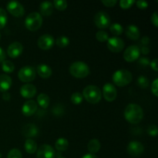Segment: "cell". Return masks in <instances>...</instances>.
I'll return each mask as SVG.
<instances>
[{
  "mask_svg": "<svg viewBox=\"0 0 158 158\" xmlns=\"http://www.w3.org/2000/svg\"><path fill=\"white\" fill-rule=\"evenodd\" d=\"M124 117L129 123L137 124L143 120V109L137 103H130L125 108Z\"/></svg>",
  "mask_w": 158,
  "mask_h": 158,
  "instance_id": "cell-1",
  "label": "cell"
},
{
  "mask_svg": "<svg viewBox=\"0 0 158 158\" xmlns=\"http://www.w3.org/2000/svg\"><path fill=\"white\" fill-rule=\"evenodd\" d=\"M83 97L89 103L96 104L101 100L102 92L100 88L94 85H89L83 89Z\"/></svg>",
  "mask_w": 158,
  "mask_h": 158,
  "instance_id": "cell-2",
  "label": "cell"
},
{
  "mask_svg": "<svg viewBox=\"0 0 158 158\" xmlns=\"http://www.w3.org/2000/svg\"><path fill=\"white\" fill-rule=\"evenodd\" d=\"M69 73L73 77L76 78L82 79L87 77L90 73L89 68L86 63L82 61L74 62L69 66Z\"/></svg>",
  "mask_w": 158,
  "mask_h": 158,
  "instance_id": "cell-3",
  "label": "cell"
},
{
  "mask_svg": "<svg viewBox=\"0 0 158 158\" xmlns=\"http://www.w3.org/2000/svg\"><path fill=\"white\" fill-rule=\"evenodd\" d=\"M132 73L127 69H119L113 75V81L117 86L123 87L132 81Z\"/></svg>",
  "mask_w": 158,
  "mask_h": 158,
  "instance_id": "cell-4",
  "label": "cell"
},
{
  "mask_svg": "<svg viewBox=\"0 0 158 158\" xmlns=\"http://www.w3.org/2000/svg\"><path fill=\"white\" fill-rule=\"evenodd\" d=\"M43 24V18L39 12H31L25 20L26 27L29 31H36Z\"/></svg>",
  "mask_w": 158,
  "mask_h": 158,
  "instance_id": "cell-5",
  "label": "cell"
},
{
  "mask_svg": "<svg viewBox=\"0 0 158 158\" xmlns=\"http://www.w3.org/2000/svg\"><path fill=\"white\" fill-rule=\"evenodd\" d=\"M35 73L36 72H35V68L31 66H26L19 69L18 73V77L22 82L29 83L35 80V76H36Z\"/></svg>",
  "mask_w": 158,
  "mask_h": 158,
  "instance_id": "cell-6",
  "label": "cell"
},
{
  "mask_svg": "<svg viewBox=\"0 0 158 158\" xmlns=\"http://www.w3.org/2000/svg\"><path fill=\"white\" fill-rule=\"evenodd\" d=\"M94 23L99 29H106L110 26V18L106 12L100 11L95 15Z\"/></svg>",
  "mask_w": 158,
  "mask_h": 158,
  "instance_id": "cell-7",
  "label": "cell"
},
{
  "mask_svg": "<svg viewBox=\"0 0 158 158\" xmlns=\"http://www.w3.org/2000/svg\"><path fill=\"white\" fill-rule=\"evenodd\" d=\"M124 42L119 37L114 36L108 39L106 46L109 50L114 52H120L124 48Z\"/></svg>",
  "mask_w": 158,
  "mask_h": 158,
  "instance_id": "cell-8",
  "label": "cell"
},
{
  "mask_svg": "<svg viewBox=\"0 0 158 158\" xmlns=\"http://www.w3.org/2000/svg\"><path fill=\"white\" fill-rule=\"evenodd\" d=\"M140 52L139 46H136V45H132L127 48L126 50L124 51L123 58L127 62L132 63V62L137 60L140 57Z\"/></svg>",
  "mask_w": 158,
  "mask_h": 158,
  "instance_id": "cell-9",
  "label": "cell"
},
{
  "mask_svg": "<svg viewBox=\"0 0 158 158\" xmlns=\"http://www.w3.org/2000/svg\"><path fill=\"white\" fill-rule=\"evenodd\" d=\"M7 10L11 15L15 17H22L25 14V9L23 5L17 1L9 2L6 6Z\"/></svg>",
  "mask_w": 158,
  "mask_h": 158,
  "instance_id": "cell-10",
  "label": "cell"
},
{
  "mask_svg": "<svg viewBox=\"0 0 158 158\" xmlns=\"http://www.w3.org/2000/svg\"><path fill=\"white\" fill-rule=\"evenodd\" d=\"M55 44L53 36L49 34H44L38 40V46L43 50H49Z\"/></svg>",
  "mask_w": 158,
  "mask_h": 158,
  "instance_id": "cell-11",
  "label": "cell"
},
{
  "mask_svg": "<svg viewBox=\"0 0 158 158\" xmlns=\"http://www.w3.org/2000/svg\"><path fill=\"white\" fill-rule=\"evenodd\" d=\"M117 89L112 83H106L103 88V98L108 102H112L117 98Z\"/></svg>",
  "mask_w": 158,
  "mask_h": 158,
  "instance_id": "cell-12",
  "label": "cell"
},
{
  "mask_svg": "<svg viewBox=\"0 0 158 158\" xmlns=\"http://www.w3.org/2000/svg\"><path fill=\"white\" fill-rule=\"evenodd\" d=\"M127 150L130 155L133 157H139L143 154L144 151V147L140 142L134 140V141L130 142Z\"/></svg>",
  "mask_w": 158,
  "mask_h": 158,
  "instance_id": "cell-13",
  "label": "cell"
},
{
  "mask_svg": "<svg viewBox=\"0 0 158 158\" xmlns=\"http://www.w3.org/2000/svg\"><path fill=\"white\" fill-rule=\"evenodd\" d=\"M37 110H38V105H37L36 102L32 100H29L25 102L23 104V107H22V113L26 117H30L36 112Z\"/></svg>",
  "mask_w": 158,
  "mask_h": 158,
  "instance_id": "cell-14",
  "label": "cell"
},
{
  "mask_svg": "<svg viewBox=\"0 0 158 158\" xmlns=\"http://www.w3.org/2000/svg\"><path fill=\"white\" fill-rule=\"evenodd\" d=\"M37 158H55V151L50 145H42L37 151Z\"/></svg>",
  "mask_w": 158,
  "mask_h": 158,
  "instance_id": "cell-15",
  "label": "cell"
},
{
  "mask_svg": "<svg viewBox=\"0 0 158 158\" xmlns=\"http://www.w3.org/2000/svg\"><path fill=\"white\" fill-rule=\"evenodd\" d=\"M23 51V46L19 42H14L11 43L7 49V54L11 58H17L22 54Z\"/></svg>",
  "mask_w": 158,
  "mask_h": 158,
  "instance_id": "cell-16",
  "label": "cell"
},
{
  "mask_svg": "<svg viewBox=\"0 0 158 158\" xmlns=\"http://www.w3.org/2000/svg\"><path fill=\"white\" fill-rule=\"evenodd\" d=\"M22 134L24 137H27V139H32L38 136L39 129L35 125L32 123H27L23 126L22 129Z\"/></svg>",
  "mask_w": 158,
  "mask_h": 158,
  "instance_id": "cell-17",
  "label": "cell"
},
{
  "mask_svg": "<svg viewBox=\"0 0 158 158\" xmlns=\"http://www.w3.org/2000/svg\"><path fill=\"white\" fill-rule=\"evenodd\" d=\"M36 94V88L34 85L27 83L20 88V94L26 99H31Z\"/></svg>",
  "mask_w": 158,
  "mask_h": 158,
  "instance_id": "cell-18",
  "label": "cell"
},
{
  "mask_svg": "<svg viewBox=\"0 0 158 158\" xmlns=\"http://www.w3.org/2000/svg\"><path fill=\"white\" fill-rule=\"evenodd\" d=\"M125 32H126V35H127V37L130 40H137L140 38V29H139V28L137 27V26H135V25H129V26L127 27Z\"/></svg>",
  "mask_w": 158,
  "mask_h": 158,
  "instance_id": "cell-19",
  "label": "cell"
},
{
  "mask_svg": "<svg viewBox=\"0 0 158 158\" xmlns=\"http://www.w3.org/2000/svg\"><path fill=\"white\" fill-rule=\"evenodd\" d=\"M12 86V78L6 74L0 75V92H7Z\"/></svg>",
  "mask_w": 158,
  "mask_h": 158,
  "instance_id": "cell-20",
  "label": "cell"
},
{
  "mask_svg": "<svg viewBox=\"0 0 158 158\" xmlns=\"http://www.w3.org/2000/svg\"><path fill=\"white\" fill-rule=\"evenodd\" d=\"M35 72L39 74L40 77L43 79L49 78L52 75V70L50 66L46 64H40L36 67V71Z\"/></svg>",
  "mask_w": 158,
  "mask_h": 158,
  "instance_id": "cell-21",
  "label": "cell"
},
{
  "mask_svg": "<svg viewBox=\"0 0 158 158\" xmlns=\"http://www.w3.org/2000/svg\"><path fill=\"white\" fill-rule=\"evenodd\" d=\"M40 10L42 15L44 16H49V15H52V12H53V5L50 2H43L40 4Z\"/></svg>",
  "mask_w": 158,
  "mask_h": 158,
  "instance_id": "cell-22",
  "label": "cell"
},
{
  "mask_svg": "<svg viewBox=\"0 0 158 158\" xmlns=\"http://www.w3.org/2000/svg\"><path fill=\"white\" fill-rule=\"evenodd\" d=\"M100 148H101V144H100V141L97 139H93V140H89L87 145L88 151H89V154H92L98 152L100 151Z\"/></svg>",
  "mask_w": 158,
  "mask_h": 158,
  "instance_id": "cell-23",
  "label": "cell"
},
{
  "mask_svg": "<svg viewBox=\"0 0 158 158\" xmlns=\"http://www.w3.org/2000/svg\"><path fill=\"white\" fill-rule=\"evenodd\" d=\"M49 102H50V100L47 94H40L37 97V103L43 109H46L49 106Z\"/></svg>",
  "mask_w": 158,
  "mask_h": 158,
  "instance_id": "cell-24",
  "label": "cell"
},
{
  "mask_svg": "<svg viewBox=\"0 0 158 158\" xmlns=\"http://www.w3.org/2000/svg\"><path fill=\"white\" fill-rule=\"evenodd\" d=\"M24 148L26 152L30 154H32L36 151L37 144L35 142V140H33L32 139H27L26 142H25Z\"/></svg>",
  "mask_w": 158,
  "mask_h": 158,
  "instance_id": "cell-25",
  "label": "cell"
},
{
  "mask_svg": "<svg viewBox=\"0 0 158 158\" xmlns=\"http://www.w3.org/2000/svg\"><path fill=\"white\" fill-rule=\"evenodd\" d=\"M69 147V142L66 138H59L55 143V148L58 151H65Z\"/></svg>",
  "mask_w": 158,
  "mask_h": 158,
  "instance_id": "cell-26",
  "label": "cell"
},
{
  "mask_svg": "<svg viewBox=\"0 0 158 158\" xmlns=\"http://www.w3.org/2000/svg\"><path fill=\"white\" fill-rule=\"evenodd\" d=\"M2 69L4 71L5 73H9L13 72L14 69H15V65L13 64V63L9 60H4V61L2 63Z\"/></svg>",
  "mask_w": 158,
  "mask_h": 158,
  "instance_id": "cell-27",
  "label": "cell"
},
{
  "mask_svg": "<svg viewBox=\"0 0 158 158\" xmlns=\"http://www.w3.org/2000/svg\"><path fill=\"white\" fill-rule=\"evenodd\" d=\"M110 30L114 35H120L123 32V28L120 23H114L110 26Z\"/></svg>",
  "mask_w": 158,
  "mask_h": 158,
  "instance_id": "cell-28",
  "label": "cell"
},
{
  "mask_svg": "<svg viewBox=\"0 0 158 158\" xmlns=\"http://www.w3.org/2000/svg\"><path fill=\"white\" fill-rule=\"evenodd\" d=\"M56 44L60 48H65L69 44V40L66 35H61L56 39Z\"/></svg>",
  "mask_w": 158,
  "mask_h": 158,
  "instance_id": "cell-29",
  "label": "cell"
},
{
  "mask_svg": "<svg viewBox=\"0 0 158 158\" xmlns=\"http://www.w3.org/2000/svg\"><path fill=\"white\" fill-rule=\"evenodd\" d=\"M71 102L75 105H79L83 102V97L80 93L75 92L71 95Z\"/></svg>",
  "mask_w": 158,
  "mask_h": 158,
  "instance_id": "cell-30",
  "label": "cell"
},
{
  "mask_svg": "<svg viewBox=\"0 0 158 158\" xmlns=\"http://www.w3.org/2000/svg\"><path fill=\"white\" fill-rule=\"evenodd\" d=\"M52 5L56 9L60 11H63L67 8V2L65 0H55Z\"/></svg>",
  "mask_w": 158,
  "mask_h": 158,
  "instance_id": "cell-31",
  "label": "cell"
},
{
  "mask_svg": "<svg viewBox=\"0 0 158 158\" xmlns=\"http://www.w3.org/2000/svg\"><path fill=\"white\" fill-rule=\"evenodd\" d=\"M137 84L142 89H146L149 86V80L147 77L144 76H140L137 79Z\"/></svg>",
  "mask_w": 158,
  "mask_h": 158,
  "instance_id": "cell-32",
  "label": "cell"
},
{
  "mask_svg": "<svg viewBox=\"0 0 158 158\" xmlns=\"http://www.w3.org/2000/svg\"><path fill=\"white\" fill-rule=\"evenodd\" d=\"M7 13L3 9L0 8V29H3L7 23Z\"/></svg>",
  "mask_w": 158,
  "mask_h": 158,
  "instance_id": "cell-33",
  "label": "cell"
},
{
  "mask_svg": "<svg viewBox=\"0 0 158 158\" xmlns=\"http://www.w3.org/2000/svg\"><path fill=\"white\" fill-rule=\"evenodd\" d=\"M96 39L98 40L99 42H101V43H103V42L107 41L108 39H109V35L106 32L103 30H100L96 33Z\"/></svg>",
  "mask_w": 158,
  "mask_h": 158,
  "instance_id": "cell-34",
  "label": "cell"
},
{
  "mask_svg": "<svg viewBox=\"0 0 158 158\" xmlns=\"http://www.w3.org/2000/svg\"><path fill=\"white\" fill-rule=\"evenodd\" d=\"M7 158H23V155H22V153L19 150L14 148L9 151Z\"/></svg>",
  "mask_w": 158,
  "mask_h": 158,
  "instance_id": "cell-35",
  "label": "cell"
},
{
  "mask_svg": "<svg viewBox=\"0 0 158 158\" xmlns=\"http://www.w3.org/2000/svg\"><path fill=\"white\" fill-rule=\"evenodd\" d=\"M134 3H135V1H134V0H120V6L122 9H127L131 8Z\"/></svg>",
  "mask_w": 158,
  "mask_h": 158,
  "instance_id": "cell-36",
  "label": "cell"
},
{
  "mask_svg": "<svg viewBox=\"0 0 158 158\" xmlns=\"http://www.w3.org/2000/svg\"><path fill=\"white\" fill-rule=\"evenodd\" d=\"M148 133L151 137H157L158 133L157 126H155V125H151L148 128Z\"/></svg>",
  "mask_w": 158,
  "mask_h": 158,
  "instance_id": "cell-37",
  "label": "cell"
},
{
  "mask_svg": "<svg viewBox=\"0 0 158 158\" xmlns=\"http://www.w3.org/2000/svg\"><path fill=\"white\" fill-rule=\"evenodd\" d=\"M151 91L155 97L158 96V79H155L153 82L152 86H151Z\"/></svg>",
  "mask_w": 158,
  "mask_h": 158,
  "instance_id": "cell-38",
  "label": "cell"
},
{
  "mask_svg": "<svg viewBox=\"0 0 158 158\" xmlns=\"http://www.w3.org/2000/svg\"><path fill=\"white\" fill-rule=\"evenodd\" d=\"M136 4H137V6L139 8V9H147L148 7V2L146 1H143V0H139V1L136 2Z\"/></svg>",
  "mask_w": 158,
  "mask_h": 158,
  "instance_id": "cell-39",
  "label": "cell"
},
{
  "mask_svg": "<svg viewBox=\"0 0 158 158\" xmlns=\"http://www.w3.org/2000/svg\"><path fill=\"white\" fill-rule=\"evenodd\" d=\"M102 3L107 7H113L117 4V0H105V1H102Z\"/></svg>",
  "mask_w": 158,
  "mask_h": 158,
  "instance_id": "cell-40",
  "label": "cell"
},
{
  "mask_svg": "<svg viewBox=\"0 0 158 158\" xmlns=\"http://www.w3.org/2000/svg\"><path fill=\"white\" fill-rule=\"evenodd\" d=\"M151 22H152L153 24L154 25V26L157 27L158 26V15H157V12H154V14L151 16Z\"/></svg>",
  "mask_w": 158,
  "mask_h": 158,
  "instance_id": "cell-41",
  "label": "cell"
},
{
  "mask_svg": "<svg viewBox=\"0 0 158 158\" xmlns=\"http://www.w3.org/2000/svg\"><path fill=\"white\" fill-rule=\"evenodd\" d=\"M150 63H151L150 60L148 58H146V57H142V58L139 60V63L143 66H148V65H150Z\"/></svg>",
  "mask_w": 158,
  "mask_h": 158,
  "instance_id": "cell-42",
  "label": "cell"
},
{
  "mask_svg": "<svg viewBox=\"0 0 158 158\" xmlns=\"http://www.w3.org/2000/svg\"><path fill=\"white\" fill-rule=\"evenodd\" d=\"M150 65H151V68H152L153 69H154V71H157L158 70V68H157V59H154V60H152V61L150 63Z\"/></svg>",
  "mask_w": 158,
  "mask_h": 158,
  "instance_id": "cell-43",
  "label": "cell"
},
{
  "mask_svg": "<svg viewBox=\"0 0 158 158\" xmlns=\"http://www.w3.org/2000/svg\"><path fill=\"white\" fill-rule=\"evenodd\" d=\"M141 44L143 45V46H147L150 43V38L148 36H143V38L141 39Z\"/></svg>",
  "mask_w": 158,
  "mask_h": 158,
  "instance_id": "cell-44",
  "label": "cell"
},
{
  "mask_svg": "<svg viewBox=\"0 0 158 158\" xmlns=\"http://www.w3.org/2000/svg\"><path fill=\"white\" fill-rule=\"evenodd\" d=\"M140 52H142V53L143 54V55H148V53H149L150 52V49L148 47V46H141V47L140 48Z\"/></svg>",
  "mask_w": 158,
  "mask_h": 158,
  "instance_id": "cell-45",
  "label": "cell"
},
{
  "mask_svg": "<svg viewBox=\"0 0 158 158\" xmlns=\"http://www.w3.org/2000/svg\"><path fill=\"white\" fill-rule=\"evenodd\" d=\"M6 59V52L3 50L2 48L0 47V63H2Z\"/></svg>",
  "mask_w": 158,
  "mask_h": 158,
  "instance_id": "cell-46",
  "label": "cell"
},
{
  "mask_svg": "<svg viewBox=\"0 0 158 158\" xmlns=\"http://www.w3.org/2000/svg\"><path fill=\"white\" fill-rule=\"evenodd\" d=\"M10 97H11L10 94H9L8 92H5L2 95L3 100H9V99H10Z\"/></svg>",
  "mask_w": 158,
  "mask_h": 158,
  "instance_id": "cell-47",
  "label": "cell"
},
{
  "mask_svg": "<svg viewBox=\"0 0 158 158\" xmlns=\"http://www.w3.org/2000/svg\"><path fill=\"white\" fill-rule=\"evenodd\" d=\"M82 158H98V157H97L96 155H94V154H85V155L83 156Z\"/></svg>",
  "mask_w": 158,
  "mask_h": 158,
  "instance_id": "cell-48",
  "label": "cell"
},
{
  "mask_svg": "<svg viewBox=\"0 0 158 158\" xmlns=\"http://www.w3.org/2000/svg\"><path fill=\"white\" fill-rule=\"evenodd\" d=\"M57 158H65V157H57Z\"/></svg>",
  "mask_w": 158,
  "mask_h": 158,
  "instance_id": "cell-49",
  "label": "cell"
},
{
  "mask_svg": "<svg viewBox=\"0 0 158 158\" xmlns=\"http://www.w3.org/2000/svg\"><path fill=\"white\" fill-rule=\"evenodd\" d=\"M2 157V154H1V153H0V158H1Z\"/></svg>",
  "mask_w": 158,
  "mask_h": 158,
  "instance_id": "cell-50",
  "label": "cell"
},
{
  "mask_svg": "<svg viewBox=\"0 0 158 158\" xmlns=\"http://www.w3.org/2000/svg\"><path fill=\"white\" fill-rule=\"evenodd\" d=\"M0 39H1V33H0Z\"/></svg>",
  "mask_w": 158,
  "mask_h": 158,
  "instance_id": "cell-51",
  "label": "cell"
}]
</instances>
